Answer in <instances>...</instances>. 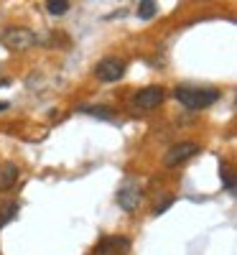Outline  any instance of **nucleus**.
Segmentation results:
<instances>
[{"instance_id": "nucleus-4", "label": "nucleus", "mask_w": 237, "mask_h": 255, "mask_svg": "<svg viewBox=\"0 0 237 255\" xmlns=\"http://www.w3.org/2000/svg\"><path fill=\"white\" fill-rule=\"evenodd\" d=\"M125 61L122 59H118V56H107V59H102V61H97V67H95V74H97V79H102V82H118V79H122L125 77Z\"/></svg>"}, {"instance_id": "nucleus-8", "label": "nucleus", "mask_w": 237, "mask_h": 255, "mask_svg": "<svg viewBox=\"0 0 237 255\" xmlns=\"http://www.w3.org/2000/svg\"><path fill=\"white\" fill-rule=\"evenodd\" d=\"M138 197H140V194H138L133 186H122V189H120V194H118V202H120L122 209H135Z\"/></svg>"}, {"instance_id": "nucleus-1", "label": "nucleus", "mask_w": 237, "mask_h": 255, "mask_svg": "<svg viewBox=\"0 0 237 255\" xmlns=\"http://www.w3.org/2000/svg\"><path fill=\"white\" fill-rule=\"evenodd\" d=\"M174 97L184 105L186 110H204L209 105H214L220 100V92L212 90V87H176L174 90Z\"/></svg>"}, {"instance_id": "nucleus-5", "label": "nucleus", "mask_w": 237, "mask_h": 255, "mask_svg": "<svg viewBox=\"0 0 237 255\" xmlns=\"http://www.w3.org/2000/svg\"><path fill=\"white\" fill-rule=\"evenodd\" d=\"M197 151H199V145H197V143H191V140H186V143H176V145H171L168 151H166L163 163H166V166H179V163H184L186 158H191Z\"/></svg>"}, {"instance_id": "nucleus-7", "label": "nucleus", "mask_w": 237, "mask_h": 255, "mask_svg": "<svg viewBox=\"0 0 237 255\" xmlns=\"http://www.w3.org/2000/svg\"><path fill=\"white\" fill-rule=\"evenodd\" d=\"M18 179V166L15 163H3L0 166V189H10Z\"/></svg>"}, {"instance_id": "nucleus-15", "label": "nucleus", "mask_w": 237, "mask_h": 255, "mask_svg": "<svg viewBox=\"0 0 237 255\" xmlns=\"http://www.w3.org/2000/svg\"><path fill=\"white\" fill-rule=\"evenodd\" d=\"M3 110H8V102H0V113H3Z\"/></svg>"}, {"instance_id": "nucleus-9", "label": "nucleus", "mask_w": 237, "mask_h": 255, "mask_svg": "<svg viewBox=\"0 0 237 255\" xmlns=\"http://www.w3.org/2000/svg\"><path fill=\"white\" fill-rule=\"evenodd\" d=\"M15 217H18V204H15V202H8V204L0 207V227H5V225L13 222Z\"/></svg>"}, {"instance_id": "nucleus-2", "label": "nucleus", "mask_w": 237, "mask_h": 255, "mask_svg": "<svg viewBox=\"0 0 237 255\" xmlns=\"http://www.w3.org/2000/svg\"><path fill=\"white\" fill-rule=\"evenodd\" d=\"M0 41H3V46L10 49V51H26L36 44V33L31 28H23V26H10V28L3 31Z\"/></svg>"}, {"instance_id": "nucleus-3", "label": "nucleus", "mask_w": 237, "mask_h": 255, "mask_svg": "<svg viewBox=\"0 0 237 255\" xmlns=\"http://www.w3.org/2000/svg\"><path fill=\"white\" fill-rule=\"evenodd\" d=\"M163 100H166V90L158 87V84H150V87H143L135 92L133 108L135 110H156L158 105H163Z\"/></svg>"}, {"instance_id": "nucleus-12", "label": "nucleus", "mask_w": 237, "mask_h": 255, "mask_svg": "<svg viewBox=\"0 0 237 255\" xmlns=\"http://www.w3.org/2000/svg\"><path fill=\"white\" fill-rule=\"evenodd\" d=\"M82 113L84 115H95V118H107V120L113 118L110 108H82Z\"/></svg>"}, {"instance_id": "nucleus-10", "label": "nucleus", "mask_w": 237, "mask_h": 255, "mask_svg": "<svg viewBox=\"0 0 237 255\" xmlns=\"http://www.w3.org/2000/svg\"><path fill=\"white\" fill-rule=\"evenodd\" d=\"M69 8H72L69 0H49L46 3V10L51 15H64V13H69Z\"/></svg>"}, {"instance_id": "nucleus-13", "label": "nucleus", "mask_w": 237, "mask_h": 255, "mask_svg": "<svg viewBox=\"0 0 237 255\" xmlns=\"http://www.w3.org/2000/svg\"><path fill=\"white\" fill-rule=\"evenodd\" d=\"M222 181H225L227 191H235V179H232V171H230L227 166H222Z\"/></svg>"}, {"instance_id": "nucleus-11", "label": "nucleus", "mask_w": 237, "mask_h": 255, "mask_svg": "<svg viewBox=\"0 0 237 255\" xmlns=\"http://www.w3.org/2000/svg\"><path fill=\"white\" fill-rule=\"evenodd\" d=\"M156 13H158V3H153V0H145V3L138 5V15L145 18V20H148V18H153Z\"/></svg>"}, {"instance_id": "nucleus-14", "label": "nucleus", "mask_w": 237, "mask_h": 255, "mask_svg": "<svg viewBox=\"0 0 237 255\" xmlns=\"http://www.w3.org/2000/svg\"><path fill=\"white\" fill-rule=\"evenodd\" d=\"M171 204H174V199H166V202H161V204H156V209H153V212H156V215H161V212H163V209H168Z\"/></svg>"}, {"instance_id": "nucleus-6", "label": "nucleus", "mask_w": 237, "mask_h": 255, "mask_svg": "<svg viewBox=\"0 0 237 255\" xmlns=\"http://www.w3.org/2000/svg\"><path fill=\"white\" fill-rule=\"evenodd\" d=\"M127 253H130V240L122 235L102 238L97 245V255H127Z\"/></svg>"}]
</instances>
